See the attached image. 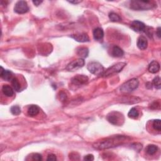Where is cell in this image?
Wrapping results in <instances>:
<instances>
[{
    "instance_id": "obj_6",
    "label": "cell",
    "mask_w": 161,
    "mask_h": 161,
    "mask_svg": "<svg viewBox=\"0 0 161 161\" xmlns=\"http://www.w3.org/2000/svg\"><path fill=\"white\" fill-rule=\"evenodd\" d=\"M88 71L96 76L103 75L104 72V67L101 64L98 62H91L88 64L87 67Z\"/></svg>"
},
{
    "instance_id": "obj_17",
    "label": "cell",
    "mask_w": 161,
    "mask_h": 161,
    "mask_svg": "<svg viewBox=\"0 0 161 161\" xmlns=\"http://www.w3.org/2000/svg\"><path fill=\"white\" fill-rule=\"evenodd\" d=\"M112 56L115 57H121L123 56V50L118 46H114L111 50Z\"/></svg>"
},
{
    "instance_id": "obj_1",
    "label": "cell",
    "mask_w": 161,
    "mask_h": 161,
    "mask_svg": "<svg viewBox=\"0 0 161 161\" xmlns=\"http://www.w3.org/2000/svg\"><path fill=\"white\" fill-rule=\"evenodd\" d=\"M127 138L128 137L123 135L113 136L97 142L93 145V147L96 149L100 150L117 147L127 141Z\"/></svg>"
},
{
    "instance_id": "obj_26",
    "label": "cell",
    "mask_w": 161,
    "mask_h": 161,
    "mask_svg": "<svg viewBox=\"0 0 161 161\" xmlns=\"http://www.w3.org/2000/svg\"><path fill=\"white\" fill-rule=\"evenodd\" d=\"M11 112L14 115H18L21 113V109L18 106H13L11 108Z\"/></svg>"
},
{
    "instance_id": "obj_16",
    "label": "cell",
    "mask_w": 161,
    "mask_h": 161,
    "mask_svg": "<svg viewBox=\"0 0 161 161\" xmlns=\"http://www.w3.org/2000/svg\"><path fill=\"white\" fill-rule=\"evenodd\" d=\"M2 91L3 94L7 97H12L14 94L13 89L9 85H4L2 88Z\"/></svg>"
},
{
    "instance_id": "obj_19",
    "label": "cell",
    "mask_w": 161,
    "mask_h": 161,
    "mask_svg": "<svg viewBox=\"0 0 161 161\" xmlns=\"http://www.w3.org/2000/svg\"><path fill=\"white\" fill-rule=\"evenodd\" d=\"M157 150H158V147L156 146H155V145H149V146L147 147L146 151V152L149 155H152L156 153Z\"/></svg>"
},
{
    "instance_id": "obj_14",
    "label": "cell",
    "mask_w": 161,
    "mask_h": 161,
    "mask_svg": "<svg viewBox=\"0 0 161 161\" xmlns=\"http://www.w3.org/2000/svg\"><path fill=\"white\" fill-rule=\"evenodd\" d=\"M1 73H0V76L1 77L6 80H12L13 78V74L12 72L8 71V70H5L2 67H1Z\"/></svg>"
},
{
    "instance_id": "obj_31",
    "label": "cell",
    "mask_w": 161,
    "mask_h": 161,
    "mask_svg": "<svg viewBox=\"0 0 161 161\" xmlns=\"http://www.w3.org/2000/svg\"><path fill=\"white\" fill-rule=\"evenodd\" d=\"M156 33H157V36L159 37V38H160V27H159V28L157 29Z\"/></svg>"
},
{
    "instance_id": "obj_22",
    "label": "cell",
    "mask_w": 161,
    "mask_h": 161,
    "mask_svg": "<svg viewBox=\"0 0 161 161\" xmlns=\"http://www.w3.org/2000/svg\"><path fill=\"white\" fill-rule=\"evenodd\" d=\"M109 18L111 21H113V22H119L121 20V17L120 16L113 12H111L109 14Z\"/></svg>"
},
{
    "instance_id": "obj_9",
    "label": "cell",
    "mask_w": 161,
    "mask_h": 161,
    "mask_svg": "<svg viewBox=\"0 0 161 161\" xmlns=\"http://www.w3.org/2000/svg\"><path fill=\"white\" fill-rule=\"evenodd\" d=\"M88 82V78L84 75H77L71 79V83L75 86H80Z\"/></svg>"
},
{
    "instance_id": "obj_32",
    "label": "cell",
    "mask_w": 161,
    "mask_h": 161,
    "mask_svg": "<svg viewBox=\"0 0 161 161\" xmlns=\"http://www.w3.org/2000/svg\"><path fill=\"white\" fill-rule=\"evenodd\" d=\"M69 2L71 3H74V4H78V3L81 2V1H70Z\"/></svg>"
},
{
    "instance_id": "obj_4",
    "label": "cell",
    "mask_w": 161,
    "mask_h": 161,
    "mask_svg": "<svg viewBox=\"0 0 161 161\" xmlns=\"http://www.w3.org/2000/svg\"><path fill=\"white\" fill-rule=\"evenodd\" d=\"M107 120L115 125H121L124 122V116L118 111H112L107 115Z\"/></svg>"
},
{
    "instance_id": "obj_30",
    "label": "cell",
    "mask_w": 161,
    "mask_h": 161,
    "mask_svg": "<svg viewBox=\"0 0 161 161\" xmlns=\"http://www.w3.org/2000/svg\"><path fill=\"white\" fill-rule=\"evenodd\" d=\"M32 2H33V3L36 5V6H39V5H40L42 3V1H33Z\"/></svg>"
},
{
    "instance_id": "obj_12",
    "label": "cell",
    "mask_w": 161,
    "mask_h": 161,
    "mask_svg": "<svg viewBox=\"0 0 161 161\" xmlns=\"http://www.w3.org/2000/svg\"><path fill=\"white\" fill-rule=\"evenodd\" d=\"M137 45L139 49H141V50L146 49L147 47L148 42L146 37H144L143 36L139 37L137 40Z\"/></svg>"
},
{
    "instance_id": "obj_23",
    "label": "cell",
    "mask_w": 161,
    "mask_h": 161,
    "mask_svg": "<svg viewBox=\"0 0 161 161\" xmlns=\"http://www.w3.org/2000/svg\"><path fill=\"white\" fill-rule=\"evenodd\" d=\"M12 84L13 85V88L17 91H19L20 90L21 88V86L20 84L19 83V80L17 78H13L12 79Z\"/></svg>"
},
{
    "instance_id": "obj_28",
    "label": "cell",
    "mask_w": 161,
    "mask_h": 161,
    "mask_svg": "<svg viewBox=\"0 0 161 161\" xmlns=\"http://www.w3.org/2000/svg\"><path fill=\"white\" fill-rule=\"evenodd\" d=\"M57 158H56V155H54V154H49V155H48L47 157V160L48 161H54V160H56Z\"/></svg>"
},
{
    "instance_id": "obj_20",
    "label": "cell",
    "mask_w": 161,
    "mask_h": 161,
    "mask_svg": "<svg viewBox=\"0 0 161 161\" xmlns=\"http://www.w3.org/2000/svg\"><path fill=\"white\" fill-rule=\"evenodd\" d=\"M89 54V50L86 47H82L78 50V55L82 58L87 57Z\"/></svg>"
},
{
    "instance_id": "obj_21",
    "label": "cell",
    "mask_w": 161,
    "mask_h": 161,
    "mask_svg": "<svg viewBox=\"0 0 161 161\" xmlns=\"http://www.w3.org/2000/svg\"><path fill=\"white\" fill-rule=\"evenodd\" d=\"M138 115H139L138 111L135 108H132L128 113V117L133 119H137V118H138Z\"/></svg>"
},
{
    "instance_id": "obj_15",
    "label": "cell",
    "mask_w": 161,
    "mask_h": 161,
    "mask_svg": "<svg viewBox=\"0 0 161 161\" xmlns=\"http://www.w3.org/2000/svg\"><path fill=\"white\" fill-rule=\"evenodd\" d=\"M104 31L101 28H96L93 30V37L96 40H100L103 38Z\"/></svg>"
},
{
    "instance_id": "obj_3",
    "label": "cell",
    "mask_w": 161,
    "mask_h": 161,
    "mask_svg": "<svg viewBox=\"0 0 161 161\" xmlns=\"http://www.w3.org/2000/svg\"><path fill=\"white\" fill-rule=\"evenodd\" d=\"M139 85L138 80L136 78H133L127 80L126 83L121 85L120 90L123 93H129L136 89Z\"/></svg>"
},
{
    "instance_id": "obj_8",
    "label": "cell",
    "mask_w": 161,
    "mask_h": 161,
    "mask_svg": "<svg viewBox=\"0 0 161 161\" xmlns=\"http://www.w3.org/2000/svg\"><path fill=\"white\" fill-rule=\"evenodd\" d=\"M29 10V8L27 3L25 1H19L15 4L14 7V11L15 13L18 14H24L27 13Z\"/></svg>"
},
{
    "instance_id": "obj_7",
    "label": "cell",
    "mask_w": 161,
    "mask_h": 161,
    "mask_svg": "<svg viewBox=\"0 0 161 161\" xmlns=\"http://www.w3.org/2000/svg\"><path fill=\"white\" fill-rule=\"evenodd\" d=\"M85 61L83 59L80 58L78 59L74 60L69 63L66 67V69L69 71H74L78 69L83 67L84 66Z\"/></svg>"
},
{
    "instance_id": "obj_27",
    "label": "cell",
    "mask_w": 161,
    "mask_h": 161,
    "mask_svg": "<svg viewBox=\"0 0 161 161\" xmlns=\"http://www.w3.org/2000/svg\"><path fill=\"white\" fill-rule=\"evenodd\" d=\"M31 156H32V159H33L34 160L40 161V160H41L42 159V155L40 154H38V153L34 154L33 155H31Z\"/></svg>"
},
{
    "instance_id": "obj_25",
    "label": "cell",
    "mask_w": 161,
    "mask_h": 161,
    "mask_svg": "<svg viewBox=\"0 0 161 161\" xmlns=\"http://www.w3.org/2000/svg\"><path fill=\"white\" fill-rule=\"evenodd\" d=\"M153 84L155 86V88H156L158 89H160L161 88V83H160V78L159 76L155 77L153 79Z\"/></svg>"
},
{
    "instance_id": "obj_18",
    "label": "cell",
    "mask_w": 161,
    "mask_h": 161,
    "mask_svg": "<svg viewBox=\"0 0 161 161\" xmlns=\"http://www.w3.org/2000/svg\"><path fill=\"white\" fill-rule=\"evenodd\" d=\"M39 108L37 105H31L28 109V114L29 116H35L39 114Z\"/></svg>"
},
{
    "instance_id": "obj_2",
    "label": "cell",
    "mask_w": 161,
    "mask_h": 161,
    "mask_svg": "<svg viewBox=\"0 0 161 161\" xmlns=\"http://www.w3.org/2000/svg\"><path fill=\"white\" fill-rule=\"evenodd\" d=\"M155 4L149 1H131L130 2V8L135 10H147L152 9Z\"/></svg>"
},
{
    "instance_id": "obj_29",
    "label": "cell",
    "mask_w": 161,
    "mask_h": 161,
    "mask_svg": "<svg viewBox=\"0 0 161 161\" xmlns=\"http://www.w3.org/2000/svg\"><path fill=\"white\" fill-rule=\"evenodd\" d=\"M84 160L87 161H92L94 160V156L92 154H88L84 157Z\"/></svg>"
},
{
    "instance_id": "obj_11",
    "label": "cell",
    "mask_w": 161,
    "mask_h": 161,
    "mask_svg": "<svg viewBox=\"0 0 161 161\" xmlns=\"http://www.w3.org/2000/svg\"><path fill=\"white\" fill-rule=\"evenodd\" d=\"M72 39L79 42H87L89 41V38L86 34H79L72 35L71 36Z\"/></svg>"
},
{
    "instance_id": "obj_5",
    "label": "cell",
    "mask_w": 161,
    "mask_h": 161,
    "mask_svg": "<svg viewBox=\"0 0 161 161\" xmlns=\"http://www.w3.org/2000/svg\"><path fill=\"white\" fill-rule=\"evenodd\" d=\"M126 66V63L125 62H119L113 66L109 67L106 71H104L103 76L104 78L108 77L110 76H112L115 74H117L121 71L122 69L124 68V67Z\"/></svg>"
},
{
    "instance_id": "obj_24",
    "label": "cell",
    "mask_w": 161,
    "mask_h": 161,
    "mask_svg": "<svg viewBox=\"0 0 161 161\" xmlns=\"http://www.w3.org/2000/svg\"><path fill=\"white\" fill-rule=\"evenodd\" d=\"M152 127L155 130L160 132L161 130V122L160 120H155L153 121Z\"/></svg>"
},
{
    "instance_id": "obj_10",
    "label": "cell",
    "mask_w": 161,
    "mask_h": 161,
    "mask_svg": "<svg viewBox=\"0 0 161 161\" xmlns=\"http://www.w3.org/2000/svg\"><path fill=\"white\" fill-rule=\"evenodd\" d=\"M130 26L134 31H135L137 32H141L146 29V25H145V24L142 23V21L138 20H135L132 21Z\"/></svg>"
},
{
    "instance_id": "obj_13",
    "label": "cell",
    "mask_w": 161,
    "mask_h": 161,
    "mask_svg": "<svg viewBox=\"0 0 161 161\" xmlns=\"http://www.w3.org/2000/svg\"><path fill=\"white\" fill-rule=\"evenodd\" d=\"M160 70V64L156 61H152L149 66V71L152 74H155Z\"/></svg>"
}]
</instances>
